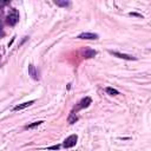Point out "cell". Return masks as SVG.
Masks as SVG:
<instances>
[{
  "label": "cell",
  "mask_w": 151,
  "mask_h": 151,
  "mask_svg": "<svg viewBox=\"0 0 151 151\" xmlns=\"http://www.w3.org/2000/svg\"><path fill=\"white\" fill-rule=\"evenodd\" d=\"M77 140H78V136H77V134H71V136H68V137H67V138L64 140L63 146H64L65 149L72 147V146H74V145H76Z\"/></svg>",
  "instance_id": "7a4b0ae2"
},
{
  "label": "cell",
  "mask_w": 151,
  "mask_h": 151,
  "mask_svg": "<svg viewBox=\"0 0 151 151\" xmlns=\"http://www.w3.org/2000/svg\"><path fill=\"white\" fill-rule=\"evenodd\" d=\"M106 93L110 94V96H117V94H119V92L116 88H113V87H106Z\"/></svg>",
  "instance_id": "30bf717a"
},
{
  "label": "cell",
  "mask_w": 151,
  "mask_h": 151,
  "mask_svg": "<svg viewBox=\"0 0 151 151\" xmlns=\"http://www.w3.org/2000/svg\"><path fill=\"white\" fill-rule=\"evenodd\" d=\"M91 103H92V99H91L90 97H85V98H83V99L79 101L78 109H85V107H87Z\"/></svg>",
  "instance_id": "5b68a950"
},
{
  "label": "cell",
  "mask_w": 151,
  "mask_h": 151,
  "mask_svg": "<svg viewBox=\"0 0 151 151\" xmlns=\"http://www.w3.org/2000/svg\"><path fill=\"white\" fill-rule=\"evenodd\" d=\"M59 147H60L59 145H53V146H50L48 149H50V150H58Z\"/></svg>",
  "instance_id": "4fadbf2b"
},
{
  "label": "cell",
  "mask_w": 151,
  "mask_h": 151,
  "mask_svg": "<svg viewBox=\"0 0 151 151\" xmlns=\"http://www.w3.org/2000/svg\"><path fill=\"white\" fill-rule=\"evenodd\" d=\"M28 74L34 79V80H38V72H37V68L34 65H28Z\"/></svg>",
  "instance_id": "8992f818"
},
{
  "label": "cell",
  "mask_w": 151,
  "mask_h": 151,
  "mask_svg": "<svg viewBox=\"0 0 151 151\" xmlns=\"http://www.w3.org/2000/svg\"><path fill=\"white\" fill-rule=\"evenodd\" d=\"M41 123H44V122H42V120H39V122H34V123H32V124L27 125V126H26V129H33V127H35V126H39Z\"/></svg>",
  "instance_id": "7c38bea8"
},
{
  "label": "cell",
  "mask_w": 151,
  "mask_h": 151,
  "mask_svg": "<svg viewBox=\"0 0 151 151\" xmlns=\"http://www.w3.org/2000/svg\"><path fill=\"white\" fill-rule=\"evenodd\" d=\"M79 39H86V40H96L98 39V34L96 33H91V32H84V33H80L78 35Z\"/></svg>",
  "instance_id": "3957f363"
},
{
  "label": "cell",
  "mask_w": 151,
  "mask_h": 151,
  "mask_svg": "<svg viewBox=\"0 0 151 151\" xmlns=\"http://www.w3.org/2000/svg\"><path fill=\"white\" fill-rule=\"evenodd\" d=\"M67 120H68L70 124H73V123H76V122L78 120V116H77L74 112H71L70 116H68V119H67Z\"/></svg>",
  "instance_id": "ba28073f"
},
{
  "label": "cell",
  "mask_w": 151,
  "mask_h": 151,
  "mask_svg": "<svg viewBox=\"0 0 151 151\" xmlns=\"http://www.w3.org/2000/svg\"><path fill=\"white\" fill-rule=\"evenodd\" d=\"M110 53L114 57H118L120 59H125V60H136L137 58L136 57H132L130 54H125V53H120V52H113V51H110Z\"/></svg>",
  "instance_id": "277c9868"
},
{
  "label": "cell",
  "mask_w": 151,
  "mask_h": 151,
  "mask_svg": "<svg viewBox=\"0 0 151 151\" xmlns=\"http://www.w3.org/2000/svg\"><path fill=\"white\" fill-rule=\"evenodd\" d=\"M96 54H97V52L93 51V50H87V51L84 52V57H85V58H92V57H94Z\"/></svg>",
  "instance_id": "9c48e42d"
},
{
  "label": "cell",
  "mask_w": 151,
  "mask_h": 151,
  "mask_svg": "<svg viewBox=\"0 0 151 151\" xmlns=\"http://www.w3.org/2000/svg\"><path fill=\"white\" fill-rule=\"evenodd\" d=\"M6 21H7L8 25L14 26V25L19 21V13H18V11H17V9H12V11L9 12V14L7 15Z\"/></svg>",
  "instance_id": "6da1fadb"
},
{
  "label": "cell",
  "mask_w": 151,
  "mask_h": 151,
  "mask_svg": "<svg viewBox=\"0 0 151 151\" xmlns=\"http://www.w3.org/2000/svg\"><path fill=\"white\" fill-rule=\"evenodd\" d=\"M55 5L61 6V7H67V6L70 5V2H68V1H60V0H57V1H55Z\"/></svg>",
  "instance_id": "8fae6325"
},
{
  "label": "cell",
  "mask_w": 151,
  "mask_h": 151,
  "mask_svg": "<svg viewBox=\"0 0 151 151\" xmlns=\"http://www.w3.org/2000/svg\"><path fill=\"white\" fill-rule=\"evenodd\" d=\"M34 103V100H29V101H25V103H22V104H19V105H17L13 110L14 111H20V110H24V109H26V107H28V106H31L32 104Z\"/></svg>",
  "instance_id": "52a82bcc"
}]
</instances>
